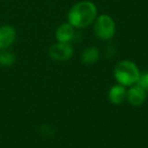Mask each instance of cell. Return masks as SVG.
I'll list each match as a JSON object with an SVG mask.
<instances>
[{
    "label": "cell",
    "instance_id": "9",
    "mask_svg": "<svg viewBox=\"0 0 148 148\" xmlns=\"http://www.w3.org/2000/svg\"><path fill=\"white\" fill-rule=\"evenodd\" d=\"M99 51L95 47L86 48L81 53V61L84 64H93L99 60Z\"/></svg>",
    "mask_w": 148,
    "mask_h": 148
},
{
    "label": "cell",
    "instance_id": "10",
    "mask_svg": "<svg viewBox=\"0 0 148 148\" xmlns=\"http://www.w3.org/2000/svg\"><path fill=\"white\" fill-rule=\"evenodd\" d=\"M14 55L8 51L0 52V63L4 66H10L14 63Z\"/></svg>",
    "mask_w": 148,
    "mask_h": 148
},
{
    "label": "cell",
    "instance_id": "4",
    "mask_svg": "<svg viewBox=\"0 0 148 148\" xmlns=\"http://www.w3.org/2000/svg\"><path fill=\"white\" fill-rule=\"evenodd\" d=\"M73 55V47L70 43L57 42L49 49V56L55 61H66Z\"/></svg>",
    "mask_w": 148,
    "mask_h": 148
},
{
    "label": "cell",
    "instance_id": "3",
    "mask_svg": "<svg viewBox=\"0 0 148 148\" xmlns=\"http://www.w3.org/2000/svg\"><path fill=\"white\" fill-rule=\"evenodd\" d=\"M93 32L99 39L108 41L116 34V23L110 15L101 14L93 21Z\"/></svg>",
    "mask_w": 148,
    "mask_h": 148
},
{
    "label": "cell",
    "instance_id": "8",
    "mask_svg": "<svg viewBox=\"0 0 148 148\" xmlns=\"http://www.w3.org/2000/svg\"><path fill=\"white\" fill-rule=\"evenodd\" d=\"M127 95V89L125 86L121 84H115L110 88L109 90V101L114 105H120L126 99Z\"/></svg>",
    "mask_w": 148,
    "mask_h": 148
},
{
    "label": "cell",
    "instance_id": "1",
    "mask_svg": "<svg viewBox=\"0 0 148 148\" xmlns=\"http://www.w3.org/2000/svg\"><path fill=\"white\" fill-rule=\"evenodd\" d=\"M97 16V5L88 0H83L77 2L70 8L67 14V19L68 23L75 29H83L93 23Z\"/></svg>",
    "mask_w": 148,
    "mask_h": 148
},
{
    "label": "cell",
    "instance_id": "11",
    "mask_svg": "<svg viewBox=\"0 0 148 148\" xmlns=\"http://www.w3.org/2000/svg\"><path fill=\"white\" fill-rule=\"evenodd\" d=\"M139 86H141L142 88H144L146 91L148 90V70L144 72H141L140 73V76H139V79H138L137 83Z\"/></svg>",
    "mask_w": 148,
    "mask_h": 148
},
{
    "label": "cell",
    "instance_id": "6",
    "mask_svg": "<svg viewBox=\"0 0 148 148\" xmlns=\"http://www.w3.org/2000/svg\"><path fill=\"white\" fill-rule=\"evenodd\" d=\"M56 40L60 43H70L74 40L76 36L75 27L69 23H64L60 25L56 29Z\"/></svg>",
    "mask_w": 148,
    "mask_h": 148
},
{
    "label": "cell",
    "instance_id": "2",
    "mask_svg": "<svg viewBox=\"0 0 148 148\" xmlns=\"http://www.w3.org/2000/svg\"><path fill=\"white\" fill-rule=\"evenodd\" d=\"M140 70L134 62L123 60L117 63L114 69V77L119 84L123 86H132L136 84L140 76Z\"/></svg>",
    "mask_w": 148,
    "mask_h": 148
},
{
    "label": "cell",
    "instance_id": "5",
    "mask_svg": "<svg viewBox=\"0 0 148 148\" xmlns=\"http://www.w3.org/2000/svg\"><path fill=\"white\" fill-rule=\"evenodd\" d=\"M146 97H147V92L145 89L138 84H134L130 86V88L127 90L126 99L130 105L134 107H140L146 101Z\"/></svg>",
    "mask_w": 148,
    "mask_h": 148
},
{
    "label": "cell",
    "instance_id": "7",
    "mask_svg": "<svg viewBox=\"0 0 148 148\" xmlns=\"http://www.w3.org/2000/svg\"><path fill=\"white\" fill-rule=\"evenodd\" d=\"M16 32L14 27L9 25L0 27V49H6L10 47L15 41Z\"/></svg>",
    "mask_w": 148,
    "mask_h": 148
}]
</instances>
